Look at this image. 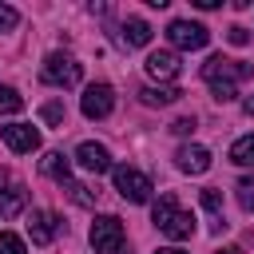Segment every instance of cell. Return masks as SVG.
I'll return each instance as SVG.
<instances>
[{
    "label": "cell",
    "mask_w": 254,
    "mask_h": 254,
    "mask_svg": "<svg viewBox=\"0 0 254 254\" xmlns=\"http://www.w3.org/2000/svg\"><path fill=\"white\" fill-rule=\"evenodd\" d=\"M250 64H242V60H226V56H210L206 64H202V79H206V87L214 91V99L218 103H230L234 95H238V83L242 79H250Z\"/></svg>",
    "instance_id": "6da1fadb"
},
{
    "label": "cell",
    "mask_w": 254,
    "mask_h": 254,
    "mask_svg": "<svg viewBox=\"0 0 254 254\" xmlns=\"http://www.w3.org/2000/svg\"><path fill=\"white\" fill-rule=\"evenodd\" d=\"M151 222L159 226V234H167L171 242H183L194 234V214L179 206L175 194H159V202L151 206Z\"/></svg>",
    "instance_id": "7a4b0ae2"
},
{
    "label": "cell",
    "mask_w": 254,
    "mask_h": 254,
    "mask_svg": "<svg viewBox=\"0 0 254 254\" xmlns=\"http://www.w3.org/2000/svg\"><path fill=\"white\" fill-rule=\"evenodd\" d=\"M91 246H95V254H131L127 238H123V222L115 214H99L91 222Z\"/></svg>",
    "instance_id": "3957f363"
},
{
    "label": "cell",
    "mask_w": 254,
    "mask_h": 254,
    "mask_svg": "<svg viewBox=\"0 0 254 254\" xmlns=\"http://www.w3.org/2000/svg\"><path fill=\"white\" fill-rule=\"evenodd\" d=\"M79 75H83V67H79L67 52H52V56L44 60V67H40V79H44L48 87H75Z\"/></svg>",
    "instance_id": "277c9868"
},
{
    "label": "cell",
    "mask_w": 254,
    "mask_h": 254,
    "mask_svg": "<svg viewBox=\"0 0 254 254\" xmlns=\"http://www.w3.org/2000/svg\"><path fill=\"white\" fill-rule=\"evenodd\" d=\"M111 179H115V190H119V198H127V202H147L151 198V179L143 175V171H135V167H111Z\"/></svg>",
    "instance_id": "5b68a950"
},
{
    "label": "cell",
    "mask_w": 254,
    "mask_h": 254,
    "mask_svg": "<svg viewBox=\"0 0 254 254\" xmlns=\"http://www.w3.org/2000/svg\"><path fill=\"white\" fill-rule=\"evenodd\" d=\"M167 40H171L179 52H198V48H206L210 32H206L202 24H194V20H171V24H167Z\"/></svg>",
    "instance_id": "8992f818"
},
{
    "label": "cell",
    "mask_w": 254,
    "mask_h": 254,
    "mask_svg": "<svg viewBox=\"0 0 254 254\" xmlns=\"http://www.w3.org/2000/svg\"><path fill=\"white\" fill-rule=\"evenodd\" d=\"M111 107H115V91H111V83H91V87L83 91V99H79V111H83L87 119H107Z\"/></svg>",
    "instance_id": "52a82bcc"
},
{
    "label": "cell",
    "mask_w": 254,
    "mask_h": 254,
    "mask_svg": "<svg viewBox=\"0 0 254 254\" xmlns=\"http://www.w3.org/2000/svg\"><path fill=\"white\" fill-rule=\"evenodd\" d=\"M28 206V190L24 183H16L8 171H0V218H16Z\"/></svg>",
    "instance_id": "ba28073f"
},
{
    "label": "cell",
    "mask_w": 254,
    "mask_h": 254,
    "mask_svg": "<svg viewBox=\"0 0 254 254\" xmlns=\"http://www.w3.org/2000/svg\"><path fill=\"white\" fill-rule=\"evenodd\" d=\"M0 135H4L8 151H16V155L40 151V131H36L32 123H8V127H0Z\"/></svg>",
    "instance_id": "9c48e42d"
},
{
    "label": "cell",
    "mask_w": 254,
    "mask_h": 254,
    "mask_svg": "<svg viewBox=\"0 0 254 254\" xmlns=\"http://www.w3.org/2000/svg\"><path fill=\"white\" fill-rule=\"evenodd\" d=\"M75 163H79L83 171H91V175L111 171V155H107V147H103V143H91V139L75 147Z\"/></svg>",
    "instance_id": "30bf717a"
},
{
    "label": "cell",
    "mask_w": 254,
    "mask_h": 254,
    "mask_svg": "<svg viewBox=\"0 0 254 254\" xmlns=\"http://www.w3.org/2000/svg\"><path fill=\"white\" fill-rule=\"evenodd\" d=\"M60 214H52V210H32V218H28V234H32V242L36 246H48L56 234H60Z\"/></svg>",
    "instance_id": "8fae6325"
},
{
    "label": "cell",
    "mask_w": 254,
    "mask_h": 254,
    "mask_svg": "<svg viewBox=\"0 0 254 254\" xmlns=\"http://www.w3.org/2000/svg\"><path fill=\"white\" fill-rule=\"evenodd\" d=\"M175 163H179V171H187V175H206V171H210V151L198 147V143H187V147L175 151Z\"/></svg>",
    "instance_id": "7c38bea8"
},
{
    "label": "cell",
    "mask_w": 254,
    "mask_h": 254,
    "mask_svg": "<svg viewBox=\"0 0 254 254\" xmlns=\"http://www.w3.org/2000/svg\"><path fill=\"white\" fill-rule=\"evenodd\" d=\"M143 67H147V75H151V79L171 83V79L179 75V56H175V52H151Z\"/></svg>",
    "instance_id": "4fadbf2b"
},
{
    "label": "cell",
    "mask_w": 254,
    "mask_h": 254,
    "mask_svg": "<svg viewBox=\"0 0 254 254\" xmlns=\"http://www.w3.org/2000/svg\"><path fill=\"white\" fill-rule=\"evenodd\" d=\"M139 99H143L147 107H171V103H179V99H183V91H179L175 83H159V87L151 83V87H143V91H139Z\"/></svg>",
    "instance_id": "5bb4252c"
},
{
    "label": "cell",
    "mask_w": 254,
    "mask_h": 254,
    "mask_svg": "<svg viewBox=\"0 0 254 254\" xmlns=\"http://www.w3.org/2000/svg\"><path fill=\"white\" fill-rule=\"evenodd\" d=\"M119 40H123L127 48H143V44H151V24H147V20H139V16H127V20H123Z\"/></svg>",
    "instance_id": "9a60e30c"
},
{
    "label": "cell",
    "mask_w": 254,
    "mask_h": 254,
    "mask_svg": "<svg viewBox=\"0 0 254 254\" xmlns=\"http://www.w3.org/2000/svg\"><path fill=\"white\" fill-rule=\"evenodd\" d=\"M40 171H44L48 179H56V183H71V163H67V155H60V151H48L44 163H40Z\"/></svg>",
    "instance_id": "2e32d148"
},
{
    "label": "cell",
    "mask_w": 254,
    "mask_h": 254,
    "mask_svg": "<svg viewBox=\"0 0 254 254\" xmlns=\"http://www.w3.org/2000/svg\"><path fill=\"white\" fill-rule=\"evenodd\" d=\"M230 163L238 167H254V135H242L230 143Z\"/></svg>",
    "instance_id": "e0dca14e"
},
{
    "label": "cell",
    "mask_w": 254,
    "mask_h": 254,
    "mask_svg": "<svg viewBox=\"0 0 254 254\" xmlns=\"http://www.w3.org/2000/svg\"><path fill=\"white\" fill-rule=\"evenodd\" d=\"M198 198H202V206H206V210L214 214V230H226V218H222V194H218L214 187H206V190H202Z\"/></svg>",
    "instance_id": "ac0fdd59"
},
{
    "label": "cell",
    "mask_w": 254,
    "mask_h": 254,
    "mask_svg": "<svg viewBox=\"0 0 254 254\" xmlns=\"http://www.w3.org/2000/svg\"><path fill=\"white\" fill-rule=\"evenodd\" d=\"M24 111V95L16 87H0V115H16Z\"/></svg>",
    "instance_id": "d6986e66"
},
{
    "label": "cell",
    "mask_w": 254,
    "mask_h": 254,
    "mask_svg": "<svg viewBox=\"0 0 254 254\" xmlns=\"http://www.w3.org/2000/svg\"><path fill=\"white\" fill-rule=\"evenodd\" d=\"M64 190H67V198H71L75 206H95V194H91L83 183H75V179H71V183H64Z\"/></svg>",
    "instance_id": "ffe728a7"
},
{
    "label": "cell",
    "mask_w": 254,
    "mask_h": 254,
    "mask_svg": "<svg viewBox=\"0 0 254 254\" xmlns=\"http://www.w3.org/2000/svg\"><path fill=\"white\" fill-rule=\"evenodd\" d=\"M0 254H28V246H24V238H20V234L0 230Z\"/></svg>",
    "instance_id": "44dd1931"
},
{
    "label": "cell",
    "mask_w": 254,
    "mask_h": 254,
    "mask_svg": "<svg viewBox=\"0 0 254 254\" xmlns=\"http://www.w3.org/2000/svg\"><path fill=\"white\" fill-rule=\"evenodd\" d=\"M234 190H238V206H242L246 214H254V179H242Z\"/></svg>",
    "instance_id": "7402d4cb"
},
{
    "label": "cell",
    "mask_w": 254,
    "mask_h": 254,
    "mask_svg": "<svg viewBox=\"0 0 254 254\" xmlns=\"http://www.w3.org/2000/svg\"><path fill=\"white\" fill-rule=\"evenodd\" d=\"M64 115H67V111H64V103H56V99L40 107V119H44V123H52V127H60V123H64Z\"/></svg>",
    "instance_id": "603a6c76"
},
{
    "label": "cell",
    "mask_w": 254,
    "mask_h": 254,
    "mask_svg": "<svg viewBox=\"0 0 254 254\" xmlns=\"http://www.w3.org/2000/svg\"><path fill=\"white\" fill-rule=\"evenodd\" d=\"M16 24H20V12L12 4H0V32H12Z\"/></svg>",
    "instance_id": "cb8c5ba5"
},
{
    "label": "cell",
    "mask_w": 254,
    "mask_h": 254,
    "mask_svg": "<svg viewBox=\"0 0 254 254\" xmlns=\"http://www.w3.org/2000/svg\"><path fill=\"white\" fill-rule=\"evenodd\" d=\"M171 131H175V135H190V131H194V115H187V119H175V123H171Z\"/></svg>",
    "instance_id": "d4e9b609"
},
{
    "label": "cell",
    "mask_w": 254,
    "mask_h": 254,
    "mask_svg": "<svg viewBox=\"0 0 254 254\" xmlns=\"http://www.w3.org/2000/svg\"><path fill=\"white\" fill-rule=\"evenodd\" d=\"M226 40H230V44H246L250 36H246V28H238V24H234V28L226 32Z\"/></svg>",
    "instance_id": "484cf974"
},
{
    "label": "cell",
    "mask_w": 254,
    "mask_h": 254,
    "mask_svg": "<svg viewBox=\"0 0 254 254\" xmlns=\"http://www.w3.org/2000/svg\"><path fill=\"white\" fill-rule=\"evenodd\" d=\"M155 254H187V250H179V246H163V250H155Z\"/></svg>",
    "instance_id": "4316f807"
},
{
    "label": "cell",
    "mask_w": 254,
    "mask_h": 254,
    "mask_svg": "<svg viewBox=\"0 0 254 254\" xmlns=\"http://www.w3.org/2000/svg\"><path fill=\"white\" fill-rule=\"evenodd\" d=\"M242 107H246V115H254V99H246V103H242Z\"/></svg>",
    "instance_id": "83f0119b"
},
{
    "label": "cell",
    "mask_w": 254,
    "mask_h": 254,
    "mask_svg": "<svg viewBox=\"0 0 254 254\" xmlns=\"http://www.w3.org/2000/svg\"><path fill=\"white\" fill-rule=\"evenodd\" d=\"M218 254H242V250H238V246H226V250H218Z\"/></svg>",
    "instance_id": "f1b7e54d"
}]
</instances>
